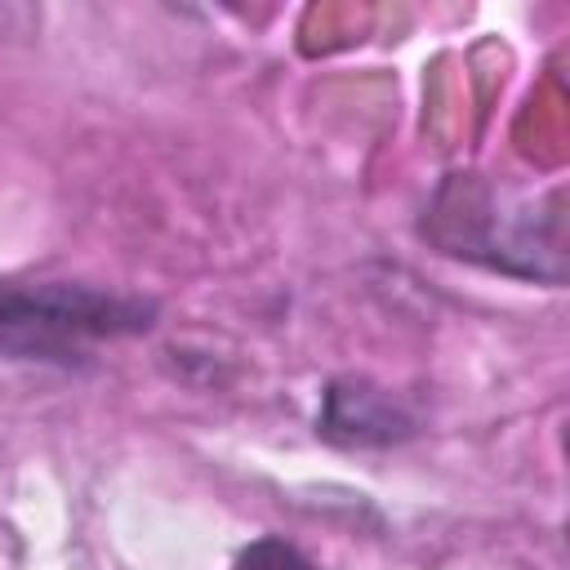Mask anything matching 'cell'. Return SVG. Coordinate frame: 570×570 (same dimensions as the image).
<instances>
[{
  "label": "cell",
  "instance_id": "cell-1",
  "mask_svg": "<svg viewBox=\"0 0 570 570\" xmlns=\"http://www.w3.org/2000/svg\"><path fill=\"white\" fill-rule=\"evenodd\" d=\"M232 570H316V566H312L307 557H298L289 543L263 539V543H254L249 552H240V561H236Z\"/></svg>",
  "mask_w": 570,
  "mask_h": 570
}]
</instances>
